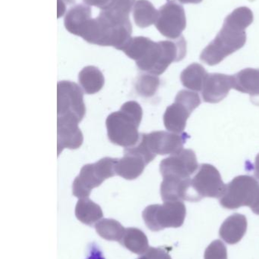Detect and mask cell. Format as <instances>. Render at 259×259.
<instances>
[{
	"instance_id": "obj_1",
	"label": "cell",
	"mask_w": 259,
	"mask_h": 259,
	"mask_svg": "<svg viewBox=\"0 0 259 259\" xmlns=\"http://www.w3.org/2000/svg\"><path fill=\"white\" fill-rule=\"evenodd\" d=\"M132 32L129 19H120L101 10L97 18L88 21L81 37L89 44L120 50L131 39Z\"/></svg>"
},
{
	"instance_id": "obj_2",
	"label": "cell",
	"mask_w": 259,
	"mask_h": 259,
	"mask_svg": "<svg viewBox=\"0 0 259 259\" xmlns=\"http://www.w3.org/2000/svg\"><path fill=\"white\" fill-rule=\"evenodd\" d=\"M142 115V109L135 101L124 103L120 111L110 114L106 121L109 141L125 148L136 145L141 137L138 127Z\"/></svg>"
},
{
	"instance_id": "obj_3",
	"label": "cell",
	"mask_w": 259,
	"mask_h": 259,
	"mask_svg": "<svg viewBox=\"0 0 259 259\" xmlns=\"http://www.w3.org/2000/svg\"><path fill=\"white\" fill-rule=\"evenodd\" d=\"M187 41L181 36L176 40L152 42L142 59L136 62L141 71L161 75L173 62L182 61L187 56Z\"/></svg>"
},
{
	"instance_id": "obj_4",
	"label": "cell",
	"mask_w": 259,
	"mask_h": 259,
	"mask_svg": "<svg viewBox=\"0 0 259 259\" xmlns=\"http://www.w3.org/2000/svg\"><path fill=\"white\" fill-rule=\"evenodd\" d=\"M246 42V30L224 22L223 27L214 40L201 53L200 60L210 66H214L220 63L230 55L243 48Z\"/></svg>"
},
{
	"instance_id": "obj_5",
	"label": "cell",
	"mask_w": 259,
	"mask_h": 259,
	"mask_svg": "<svg viewBox=\"0 0 259 259\" xmlns=\"http://www.w3.org/2000/svg\"><path fill=\"white\" fill-rule=\"evenodd\" d=\"M220 204L227 209L234 210L247 206L259 215V183L256 178L240 175L227 184L220 198Z\"/></svg>"
},
{
	"instance_id": "obj_6",
	"label": "cell",
	"mask_w": 259,
	"mask_h": 259,
	"mask_svg": "<svg viewBox=\"0 0 259 259\" xmlns=\"http://www.w3.org/2000/svg\"><path fill=\"white\" fill-rule=\"evenodd\" d=\"M118 158H106L94 164L84 165L72 184V194L79 199L88 198L91 190L101 185L108 178L116 175L115 166Z\"/></svg>"
},
{
	"instance_id": "obj_7",
	"label": "cell",
	"mask_w": 259,
	"mask_h": 259,
	"mask_svg": "<svg viewBox=\"0 0 259 259\" xmlns=\"http://www.w3.org/2000/svg\"><path fill=\"white\" fill-rule=\"evenodd\" d=\"M187 216V208L181 201L164 202L163 205H152L143 211L146 226L158 232L165 228H180Z\"/></svg>"
},
{
	"instance_id": "obj_8",
	"label": "cell",
	"mask_w": 259,
	"mask_h": 259,
	"mask_svg": "<svg viewBox=\"0 0 259 259\" xmlns=\"http://www.w3.org/2000/svg\"><path fill=\"white\" fill-rule=\"evenodd\" d=\"M201 104L199 94L193 91H179L174 103L168 106L164 115V124L170 132L180 134L187 126V120Z\"/></svg>"
},
{
	"instance_id": "obj_9",
	"label": "cell",
	"mask_w": 259,
	"mask_h": 259,
	"mask_svg": "<svg viewBox=\"0 0 259 259\" xmlns=\"http://www.w3.org/2000/svg\"><path fill=\"white\" fill-rule=\"evenodd\" d=\"M86 112L81 88L71 81H59L57 84V118L81 122Z\"/></svg>"
},
{
	"instance_id": "obj_10",
	"label": "cell",
	"mask_w": 259,
	"mask_h": 259,
	"mask_svg": "<svg viewBox=\"0 0 259 259\" xmlns=\"http://www.w3.org/2000/svg\"><path fill=\"white\" fill-rule=\"evenodd\" d=\"M226 187L220 172L214 166L201 164L196 176L191 180L193 202H199L206 197L220 199Z\"/></svg>"
},
{
	"instance_id": "obj_11",
	"label": "cell",
	"mask_w": 259,
	"mask_h": 259,
	"mask_svg": "<svg viewBox=\"0 0 259 259\" xmlns=\"http://www.w3.org/2000/svg\"><path fill=\"white\" fill-rule=\"evenodd\" d=\"M158 20L155 23L158 31L169 39H178L187 27V18L182 6L176 0H167L160 8Z\"/></svg>"
},
{
	"instance_id": "obj_12",
	"label": "cell",
	"mask_w": 259,
	"mask_h": 259,
	"mask_svg": "<svg viewBox=\"0 0 259 259\" xmlns=\"http://www.w3.org/2000/svg\"><path fill=\"white\" fill-rule=\"evenodd\" d=\"M141 138L149 150L155 155H175L183 149L190 136L187 133L154 131L150 134H141Z\"/></svg>"
},
{
	"instance_id": "obj_13",
	"label": "cell",
	"mask_w": 259,
	"mask_h": 259,
	"mask_svg": "<svg viewBox=\"0 0 259 259\" xmlns=\"http://www.w3.org/2000/svg\"><path fill=\"white\" fill-rule=\"evenodd\" d=\"M199 169L196 153L192 149H182L179 153L165 158L160 164V172L164 178L188 179Z\"/></svg>"
},
{
	"instance_id": "obj_14",
	"label": "cell",
	"mask_w": 259,
	"mask_h": 259,
	"mask_svg": "<svg viewBox=\"0 0 259 259\" xmlns=\"http://www.w3.org/2000/svg\"><path fill=\"white\" fill-rule=\"evenodd\" d=\"M234 76L224 74H208L202 88V95L204 102L218 103L226 98L230 91L234 89Z\"/></svg>"
},
{
	"instance_id": "obj_15",
	"label": "cell",
	"mask_w": 259,
	"mask_h": 259,
	"mask_svg": "<svg viewBox=\"0 0 259 259\" xmlns=\"http://www.w3.org/2000/svg\"><path fill=\"white\" fill-rule=\"evenodd\" d=\"M147 164L149 163L144 155L134 146L126 148L124 156L121 159H118L116 164V175L132 181L138 178L143 173Z\"/></svg>"
},
{
	"instance_id": "obj_16",
	"label": "cell",
	"mask_w": 259,
	"mask_h": 259,
	"mask_svg": "<svg viewBox=\"0 0 259 259\" xmlns=\"http://www.w3.org/2000/svg\"><path fill=\"white\" fill-rule=\"evenodd\" d=\"M83 134L79 123L69 120L57 118L58 156L64 149H79L83 143Z\"/></svg>"
},
{
	"instance_id": "obj_17",
	"label": "cell",
	"mask_w": 259,
	"mask_h": 259,
	"mask_svg": "<svg viewBox=\"0 0 259 259\" xmlns=\"http://www.w3.org/2000/svg\"><path fill=\"white\" fill-rule=\"evenodd\" d=\"M191 178H164L161 185V195L164 202L189 201L193 202Z\"/></svg>"
},
{
	"instance_id": "obj_18",
	"label": "cell",
	"mask_w": 259,
	"mask_h": 259,
	"mask_svg": "<svg viewBox=\"0 0 259 259\" xmlns=\"http://www.w3.org/2000/svg\"><path fill=\"white\" fill-rule=\"evenodd\" d=\"M247 227L246 216L236 213L224 222L219 231V235L228 244H237L244 237Z\"/></svg>"
},
{
	"instance_id": "obj_19",
	"label": "cell",
	"mask_w": 259,
	"mask_h": 259,
	"mask_svg": "<svg viewBox=\"0 0 259 259\" xmlns=\"http://www.w3.org/2000/svg\"><path fill=\"white\" fill-rule=\"evenodd\" d=\"M234 76V89L249 94L252 103L259 106V68H246Z\"/></svg>"
},
{
	"instance_id": "obj_20",
	"label": "cell",
	"mask_w": 259,
	"mask_h": 259,
	"mask_svg": "<svg viewBox=\"0 0 259 259\" xmlns=\"http://www.w3.org/2000/svg\"><path fill=\"white\" fill-rule=\"evenodd\" d=\"M91 19V9L85 5H77L68 10L65 17V27L69 33L81 36L85 26Z\"/></svg>"
},
{
	"instance_id": "obj_21",
	"label": "cell",
	"mask_w": 259,
	"mask_h": 259,
	"mask_svg": "<svg viewBox=\"0 0 259 259\" xmlns=\"http://www.w3.org/2000/svg\"><path fill=\"white\" fill-rule=\"evenodd\" d=\"M208 74L202 65L193 63L181 73V83L185 88L199 92L202 91Z\"/></svg>"
},
{
	"instance_id": "obj_22",
	"label": "cell",
	"mask_w": 259,
	"mask_h": 259,
	"mask_svg": "<svg viewBox=\"0 0 259 259\" xmlns=\"http://www.w3.org/2000/svg\"><path fill=\"white\" fill-rule=\"evenodd\" d=\"M79 83L87 94L98 93L104 85V77L101 71L94 66H87L79 74Z\"/></svg>"
},
{
	"instance_id": "obj_23",
	"label": "cell",
	"mask_w": 259,
	"mask_h": 259,
	"mask_svg": "<svg viewBox=\"0 0 259 259\" xmlns=\"http://www.w3.org/2000/svg\"><path fill=\"white\" fill-rule=\"evenodd\" d=\"M76 216L82 223L92 225L103 217V213L100 205L88 198H83L76 204Z\"/></svg>"
},
{
	"instance_id": "obj_24",
	"label": "cell",
	"mask_w": 259,
	"mask_h": 259,
	"mask_svg": "<svg viewBox=\"0 0 259 259\" xmlns=\"http://www.w3.org/2000/svg\"><path fill=\"white\" fill-rule=\"evenodd\" d=\"M120 243L128 250L137 255H142L149 249L147 236L141 230L135 228L126 229Z\"/></svg>"
},
{
	"instance_id": "obj_25",
	"label": "cell",
	"mask_w": 259,
	"mask_h": 259,
	"mask_svg": "<svg viewBox=\"0 0 259 259\" xmlns=\"http://www.w3.org/2000/svg\"><path fill=\"white\" fill-rule=\"evenodd\" d=\"M159 12L147 0H138L133 8V18L135 24L141 28H145L156 23Z\"/></svg>"
},
{
	"instance_id": "obj_26",
	"label": "cell",
	"mask_w": 259,
	"mask_h": 259,
	"mask_svg": "<svg viewBox=\"0 0 259 259\" xmlns=\"http://www.w3.org/2000/svg\"><path fill=\"white\" fill-rule=\"evenodd\" d=\"M96 231L100 237L108 241L120 243L126 229L121 224L114 219H103L95 225Z\"/></svg>"
},
{
	"instance_id": "obj_27",
	"label": "cell",
	"mask_w": 259,
	"mask_h": 259,
	"mask_svg": "<svg viewBox=\"0 0 259 259\" xmlns=\"http://www.w3.org/2000/svg\"><path fill=\"white\" fill-rule=\"evenodd\" d=\"M152 42L153 41L152 39L144 36L131 37L120 50L124 52L128 57L133 59L135 62H138L145 55Z\"/></svg>"
},
{
	"instance_id": "obj_28",
	"label": "cell",
	"mask_w": 259,
	"mask_h": 259,
	"mask_svg": "<svg viewBox=\"0 0 259 259\" xmlns=\"http://www.w3.org/2000/svg\"><path fill=\"white\" fill-rule=\"evenodd\" d=\"M254 16L252 10L247 7H240L236 9L232 13L225 18V22L240 29H246L253 22Z\"/></svg>"
},
{
	"instance_id": "obj_29",
	"label": "cell",
	"mask_w": 259,
	"mask_h": 259,
	"mask_svg": "<svg viewBox=\"0 0 259 259\" xmlns=\"http://www.w3.org/2000/svg\"><path fill=\"white\" fill-rule=\"evenodd\" d=\"M160 86V79L154 74H142L138 77L135 89L139 95L144 97H153Z\"/></svg>"
},
{
	"instance_id": "obj_30",
	"label": "cell",
	"mask_w": 259,
	"mask_h": 259,
	"mask_svg": "<svg viewBox=\"0 0 259 259\" xmlns=\"http://www.w3.org/2000/svg\"><path fill=\"white\" fill-rule=\"evenodd\" d=\"M135 0H111L109 4L102 10L122 18H129Z\"/></svg>"
},
{
	"instance_id": "obj_31",
	"label": "cell",
	"mask_w": 259,
	"mask_h": 259,
	"mask_svg": "<svg viewBox=\"0 0 259 259\" xmlns=\"http://www.w3.org/2000/svg\"><path fill=\"white\" fill-rule=\"evenodd\" d=\"M205 259H228V250L223 242L217 240L213 241L205 249Z\"/></svg>"
},
{
	"instance_id": "obj_32",
	"label": "cell",
	"mask_w": 259,
	"mask_h": 259,
	"mask_svg": "<svg viewBox=\"0 0 259 259\" xmlns=\"http://www.w3.org/2000/svg\"><path fill=\"white\" fill-rule=\"evenodd\" d=\"M137 259H172L167 251L162 247H149V249Z\"/></svg>"
},
{
	"instance_id": "obj_33",
	"label": "cell",
	"mask_w": 259,
	"mask_h": 259,
	"mask_svg": "<svg viewBox=\"0 0 259 259\" xmlns=\"http://www.w3.org/2000/svg\"><path fill=\"white\" fill-rule=\"evenodd\" d=\"M74 0H58L57 17H62L66 12L67 7L74 3Z\"/></svg>"
},
{
	"instance_id": "obj_34",
	"label": "cell",
	"mask_w": 259,
	"mask_h": 259,
	"mask_svg": "<svg viewBox=\"0 0 259 259\" xmlns=\"http://www.w3.org/2000/svg\"><path fill=\"white\" fill-rule=\"evenodd\" d=\"M111 0H84L87 6H96L100 9H105L110 3Z\"/></svg>"
},
{
	"instance_id": "obj_35",
	"label": "cell",
	"mask_w": 259,
	"mask_h": 259,
	"mask_svg": "<svg viewBox=\"0 0 259 259\" xmlns=\"http://www.w3.org/2000/svg\"><path fill=\"white\" fill-rule=\"evenodd\" d=\"M87 259H105L103 252L95 245H92L90 249L89 256Z\"/></svg>"
},
{
	"instance_id": "obj_36",
	"label": "cell",
	"mask_w": 259,
	"mask_h": 259,
	"mask_svg": "<svg viewBox=\"0 0 259 259\" xmlns=\"http://www.w3.org/2000/svg\"><path fill=\"white\" fill-rule=\"evenodd\" d=\"M254 175L256 179L259 180V153L255 158V165H254Z\"/></svg>"
},
{
	"instance_id": "obj_37",
	"label": "cell",
	"mask_w": 259,
	"mask_h": 259,
	"mask_svg": "<svg viewBox=\"0 0 259 259\" xmlns=\"http://www.w3.org/2000/svg\"><path fill=\"white\" fill-rule=\"evenodd\" d=\"M181 3L183 4H188V3H191V4H199V3H202L203 0H178Z\"/></svg>"
}]
</instances>
